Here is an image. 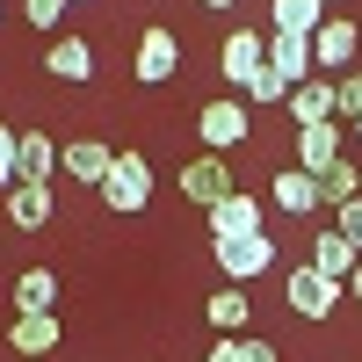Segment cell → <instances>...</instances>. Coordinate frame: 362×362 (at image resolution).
Returning a JSON list of instances; mask_svg holds the SVG:
<instances>
[{
    "mask_svg": "<svg viewBox=\"0 0 362 362\" xmlns=\"http://www.w3.org/2000/svg\"><path fill=\"white\" fill-rule=\"evenodd\" d=\"M203 312H210V326H218V334H247V312H254V305H247V290H239V283H225Z\"/></svg>",
    "mask_w": 362,
    "mask_h": 362,
    "instance_id": "7402d4cb",
    "label": "cell"
},
{
    "mask_svg": "<svg viewBox=\"0 0 362 362\" xmlns=\"http://www.w3.org/2000/svg\"><path fill=\"white\" fill-rule=\"evenodd\" d=\"M348 297H355V305H362V261H355V276H348Z\"/></svg>",
    "mask_w": 362,
    "mask_h": 362,
    "instance_id": "4dcf8cb0",
    "label": "cell"
},
{
    "mask_svg": "<svg viewBox=\"0 0 362 362\" xmlns=\"http://www.w3.org/2000/svg\"><path fill=\"white\" fill-rule=\"evenodd\" d=\"M276 102H290V80H283L276 66H261V73L247 80V109H276Z\"/></svg>",
    "mask_w": 362,
    "mask_h": 362,
    "instance_id": "cb8c5ba5",
    "label": "cell"
},
{
    "mask_svg": "<svg viewBox=\"0 0 362 362\" xmlns=\"http://www.w3.org/2000/svg\"><path fill=\"white\" fill-rule=\"evenodd\" d=\"M268 203H276V210H290V218H305V210H319V174H305V167L276 174V181H268Z\"/></svg>",
    "mask_w": 362,
    "mask_h": 362,
    "instance_id": "ac0fdd59",
    "label": "cell"
},
{
    "mask_svg": "<svg viewBox=\"0 0 362 362\" xmlns=\"http://www.w3.org/2000/svg\"><path fill=\"white\" fill-rule=\"evenodd\" d=\"M355 261H362V247H355L348 232H334V225H326V232L312 239V254H305V268H319V276L341 283V290H348V276H355Z\"/></svg>",
    "mask_w": 362,
    "mask_h": 362,
    "instance_id": "30bf717a",
    "label": "cell"
},
{
    "mask_svg": "<svg viewBox=\"0 0 362 362\" xmlns=\"http://www.w3.org/2000/svg\"><path fill=\"white\" fill-rule=\"evenodd\" d=\"M51 174H58V145H51V131H15V181L51 189Z\"/></svg>",
    "mask_w": 362,
    "mask_h": 362,
    "instance_id": "8fae6325",
    "label": "cell"
},
{
    "mask_svg": "<svg viewBox=\"0 0 362 362\" xmlns=\"http://www.w3.org/2000/svg\"><path fill=\"white\" fill-rule=\"evenodd\" d=\"M102 203L109 210H145V203H153V160H145V153H116V167L102 181Z\"/></svg>",
    "mask_w": 362,
    "mask_h": 362,
    "instance_id": "7a4b0ae2",
    "label": "cell"
},
{
    "mask_svg": "<svg viewBox=\"0 0 362 362\" xmlns=\"http://www.w3.org/2000/svg\"><path fill=\"white\" fill-rule=\"evenodd\" d=\"M218 247V268H225V283H254L276 268V239L268 232H247V239H210Z\"/></svg>",
    "mask_w": 362,
    "mask_h": 362,
    "instance_id": "3957f363",
    "label": "cell"
},
{
    "mask_svg": "<svg viewBox=\"0 0 362 362\" xmlns=\"http://www.w3.org/2000/svg\"><path fill=\"white\" fill-rule=\"evenodd\" d=\"M290 138H297V167H305V174H326L341 160V116H334V124H297Z\"/></svg>",
    "mask_w": 362,
    "mask_h": 362,
    "instance_id": "4fadbf2b",
    "label": "cell"
},
{
    "mask_svg": "<svg viewBox=\"0 0 362 362\" xmlns=\"http://www.w3.org/2000/svg\"><path fill=\"white\" fill-rule=\"evenodd\" d=\"M334 116H341V124L362 116V73H341V80H334Z\"/></svg>",
    "mask_w": 362,
    "mask_h": 362,
    "instance_id": "d4e9b609",
    "label": "cell"
},
{
    "mask_svg": "<svg viewBox=\"0 0 362 362\" xmlns=\"http://www.w3.org/2000/svg\"><path fill=\"white\" fill-rule=\"evenodd\" d=\"M283 305L297 319H334L341 312V283H326L319 268H290V276H283Z\"/></svg>",
    "mask_w": 362,
    "mask_h": 362,
    "instance_id": "277c9868",
    "label": "cell"
},
{
    "mask_svg": "<svg viewBox=\"0 0 362 362\" xmlns=\"http://www.w3.org/2000/svg\"><path fill=\"white\" fill-rule=\"evenodd\" d=\"M334 232H348L355 247H362V196H348V203H334Z\"/></svg>",
    "mask_w": 362,
    "mask_h": 362,
    "instance_id": "4316f807",
    "label": "cell"
},
{
    "mask_svg": "<svg viewBox=\"0 0 362 362\" xmlns=\"http://www.w3.org/2000/svg\"><path fill=\"white\" fill-rule=\"evenodd\" d=\"M109 167H116V153H109L102 138H73V145H58V174L87 181V189H102V181H109Z\"/></svg>",
    "mask_w": 362,
    "mask_h": 362,
    "instance_id": "7c38bea8",
    "label": "cell"
},
{
    "mask_svg": "<svg viewBox=\"0 0 362 362\" xmlns=\"http://www.w3.org/2000/svg\"><path fill=\"white\" fill-rule=\"evenodd\" d=\"M44 73H51V80H66V87H87V80H95V51H87V37H51Z\"/></svg>",
    "mask_w": 362,
    "mask_h": 362,
    "instance_id": "5bb4252c",
    "label": "cell"
},
{
    "mask_svg": "<svg viewBox=\"0 0 362 362\" xmlns=\"http://www.w3.org/2000/svg\"><path fill=\"white\" fill-rule=\"evenodd\" d=\"M326 8H348V0H326Z\"/></svg>",
    "mask_w": 362,
    "mask_h": 362,
    "instance_id": "d6a6232c",
    "label": "cell"
},
{
    "mask_svg": "<svg viewBox=\"0 0 362 362\" xmlns=\"http://www.w3.org/2000/svg\"><path fill=\"white\" fill-rule=\"evenodd\" d=\"M8 218H15V232H44V225H51V189L15 181V189H8Z\"/></svg>",
    "mask_w": 362,
    "mask_h": 362,
    "instance_id": "d6986e66",
    "label": "cell"
},
{
    "mask_svg": "<svg viewBox=\"0 0 362 362\" xmlns=\"http://www.w3.org/2000/svg\"><path fill=\"white\" fill-rule=\"evenodd\" d=\"M239 362H283L276 341H261V334H239Z\"/></svg>",
    "mask_w": 362,
    "mask_h": 362,
    "instance_id": "83f0119b",
    "label": "cell"
},
{
    "mask_svg": "<svg viewBox=\"0 0 362 362\" xmlns=\"http://www.w3.org/2000/svg\"><path fill=\"white\" fill-rule=\"evenodd\" d=\"M283 109H290V124H334V73H312V80H297Z\"/></svg>",
    "mask_w": 362,
    "mask_h": 362,
    "instance_id": "9a60e30c",
    "label": "cell"
},
{
    "mask_svg": "<svg viewBox=\"0 0 362 362\" xmlns=\"http://www.w3.org/2000/svg\"><path fill=\"white\" fill-rule=\"evenodd\" d=\"M348 196H362V174H355V160L341 153L334 167L319 174V203H348Z\"/></svg>",
    "mask_w": 362,
    "mask_h": 362,
    "instance_id": "603a6c76",
    "label": "cell"
},
{
    "mask_svg": "<svg viewBox=\"0 0 362 362\" xmlns=\"http://www.w3.org/2000/svg\"><path fill=\"white\" fill-rule=\"evenodd\" d=\"M355 51H362V22H355V15H326V22L312 29V66H319V73H348Z\"/></svg>",
    "mask_w": 362,
    "mask_h": 362,
    "instance_id": "6da1fadb",
    "label": "cell"
},
{
    "mask_svg": "<svg viewBox=\"0 0 362 362\" xmlns=\"http://www.w3.org/2000/svg\"><path fill=\"white\" fill-rule=\"evenodd\" d=\"M8 348H15V355H51V348H58V312H15Z\"/></svg>",
    "mask_w": 362,
    "mask_h": 362,
    "instance_id": "e0dca14e",
    "label": "cell"
},
{
    "mask_svg": "<svg viewBox=\"0 0 362 362\" xmlns=\"http://www.w3.org/2000/svg\"><path fill=\"white\" fill-rule=\"evenodd\" d=\"M196 131H203V145H210V153H232V145H247V131H254V109L247 102H210L203 116H196Z\"/></svg>",
    "mask_w": 362,
    "mask_h": 362,
    "instance_id": "8992f818",
    "label": "cell"
},
{
    "mask_svg": "<svg viewBox=\"0 0 362 362\" xmlns=\"http://www.w3.org/2000/svg\"><path fill=\"white\" fill-rule=\"evenodd\" d=\"M203 8H232V0H203Z\"/></svg>",
    "mask_w": 362,
    "mask_h": 362,
    "instance_id": "1f68e13d",
    "label": "cell"
},
{
    "mask_svg": "<svg viewBox=\"0 0 362 362\" xmlns=\"http://www.w3.org/2000/svg\"><path fill=\"white\" fill-rule=\"evenodd\" d=\"M131 73H138L145 87H167V80L181 73V37H174V29H145V37H138V58H131Z\"/></svg>",
    "mask_w": 362,
    "mask_h": 362,
    "instance_id": "52a82bcc",
    "label": "cell"
},
{
    "mask_svg": "<svg viewBox=\"0 0 362 362\" xmlns=\"http://www.w3.org/2000/svg\"><path fill=\"white\" fill-rule=\"evenodd\" d=\"M261 66H268V29H232L225 51H218V73H225L232 87H247Z\"/></svg>",
    "mask_w": 362,
    "mask_h": 362,
    "instance_id": "ba28073f",
    "label": "cell"
},
{
    "mask_svg": "<svg viewBox=\"0 0 362 362\" xmlns=\"http://www.w3.org/2000/svg\"><path fill=\"white\" fill-rule=\"evenodd\" d=\"M58 305V276L51 268H22L15 276V312H51Z\"/></svg>",
    "mask_w": 362,
    "mask_h": 362,
    "instance_id": "44dd1931",
    "label": "cell"
},
{
    "mask_svg": "<svg viewBox=\"0 0 362 362\" xmlns=\"http://www.w3.org/2000/svg\"><path fill=\"white\" fill-rule=\"evenodd\" d=\"M261 218H268V203L254 189H232L218 210H210V239H247V232H261Z\"/></svg>",
    "mask_w": 362,
    "mask_h": 362,
    "instance_id": "9c48e42d",
    "label": "cell"
},
{
    "mask_svg": "<svg viewBox=\"0 0 362 362\" xmlns=\"http://www.w3.org/2000/svg\"><path fill=\"white\" fill-rule=\"evenodd\" d=\"M203 362H239V334H218V348H210Z\"/></svg>",
    "mask_w": 362,
    "mask_h": 362,
    "instance_id": "f546056e",
    "label": "cell"
},
{
    "mask_svg": "<svg viewBox=\"0 0 362 362\" xmlns=\"http://www.w3.org/2000/svg\"><path fill=\"white\" fill-rule=\"evenodd\" d=\"M239 189V181H232V167H225V153H196L189 167H181V196H189L196 210H218L225 196Z\"/></svg>",
    "mask_w": 362,
    "mask_h": 362,
    "instance_id": "5b68a950",
    "label": "cell"
},
{
    "mask_svg": "<svg viewBox=\"0 0 362 362\" xmlns=\"http://www.w3.org/2000/svg\"><path fill=\"white\" fill-rule=\"evenodd\" d=\"M268 66H276L290 87L297 80H312L319 66H312V37H290V29H268Z\"/></svg>",
    "mask_w": 362,
    "mask_h": 362,
    "instance_id": "2e32d148",
    "label": "cell"
},
{
    "mask_svg": "<svg viewBox=\"0 0 362 362\" xmlns=\"http://www.w3.org/2000/svg\"><path fill=\"white\" fill-rule=\"evenodd\" d=\"M0 189H15V131L0 124Z\"/></svg>",
    "mask_w": 362,
    "mask_h": 362,
    "instance_id": "f1b7e54d",
    "label": "cell"
},
{
    "mask_svg": "<svg viewBox=\"0 0 362 362\" xmlns=\"http://www.w3.org/2000/svg\"><path fill=\"white\" fill-rule=\"evenodd\" d=\"M66 8H73V0H22V22H29V29H58Z\"/></svg>",
    "mask_w": 362,
    "mask_h": 362,
    "instance_id": "484cf974",
    "label": "cell"
},
{
    "mask_svg": "<svg viewBox=\"0 0 362 362\" xmlns=\"http://www.w3.org/2000/svg\"><path fill=\"white\" fill-rule=\"evenodd\" d=\"M355 138H362V116H355Z\"/></svg>",
    "mask_w": 362,
    "mask_h": 362,
    "instance_id": "836d02e7",
    "label": "cell"
},
{
    "mask_svg": "<svg viewBox=\"0 0 362 362\" xmlns=\"http://www.w3.org/2000/svg\"><path fill=\"white\" fill-rule=\"evenodd\" d=\"M334 15L326 0H276V15H268V29H290V37H312V29Z\"/></svg>",
    "mask_w": 362,
    "mask_h": 362,
    "instance_id": "ffe728a7",
    "label": "cell"
}]
</instances>
